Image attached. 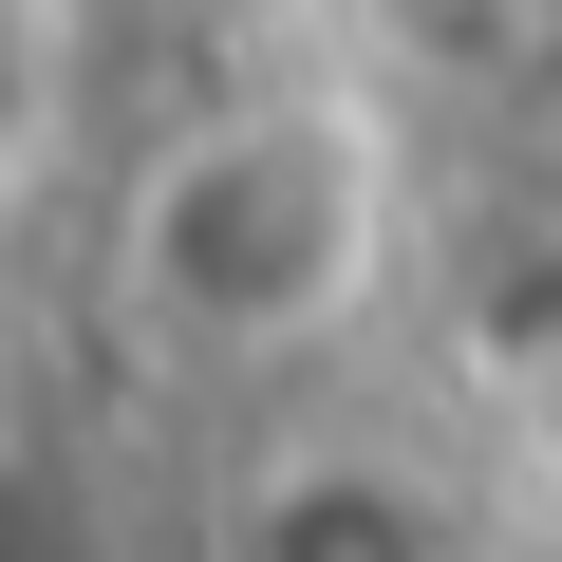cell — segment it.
<instances>
[{
    "mask_svg": "<svg viewBox=\"0 0 562 562\" xmlns=\"http://www.w3.org/2000/svg\"><path fill=\"white\" fill-rule=\"evenodd\" d=\"M413 281V132L375 76H225L188 94L94 225V301L150 375L262 394L319 375L338 338H375V301Z\"/></svg>",
    "mask_w": 562,
    "mask_h": 562,
    "instance_id": "1",
    "label": "cell"
},
{
    "mask_svg": "<svg viewBox=\"0 0 562 562\" xmlns=\"http://www.w3.org/2000/svg\"><path fill=\"white\" fill-rule=\"evenodd\" d=\"M225 562H506L413 450H357V431H319V450H262V487H244V525H225Z\"/></svg>",
    "mask_w": 562,
    "mask_h": 562,
    "instance_id": "2",
    "label": "cell"
},
{
    "mask_svg": "<svg viewBox=\"0 0 562 562\" xmlns=\"http://www.w3.org/2000/svg\"><path fill=\"white\" fill-rule=\"evenodd\" d=\"M57 57H76V0H0V188H20L38 132H57Z\"/></svg>",
    "mask_w": 562,
    "mask_h": 562,
    "instance_id": "3",
    "label": "cell"
},
{
    "mask_svg": "<svg viewBox=\"0 0 562 562\" xmlns=\"http://www.w3.org/2000/svg\"><path fill=\"white\" fill-rule=\"evenodd\" d=\"M506 562H562V506H543V525H525V543H506Z\"/></svg>",
    "mask_w": 562,
    "mask_h": 562,
    "instance_id": "4",
    "label": "cell"
}]
</instances>
